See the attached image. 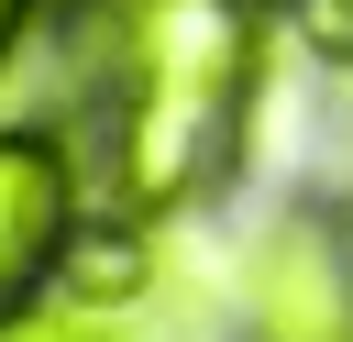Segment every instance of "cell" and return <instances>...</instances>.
<instances>
[{
    "instance_id": "6",
    "label": "cell",
    "mask_w": 353,
    "mask_h": 342,
    "mask_svg": "<svg viewBox=\"0 0 353 342\" xmlns=\"http://www.w3.org/2000/svg\"><path fill=\"white\" fill-rule=\"evenodd\" d=\"M287 33H298L320 66H353V0H287Z\"/></svg>"
},
{
    "instance_id": "2",
    "label": "cell",
    "mask_w": 353,
    "mask_h": 342,
    "mask_svg": "<svg viewBox=\"0 0 353 342\" xmlns=\"http://www.w3.org/2000/svg\"><path fill=\"white\" fill-rule=\"evenodd\" d=\"M254 342H353V232L331 210H287L243 254Z\"/></svg>"
},
{
    "instance_id": "3",
    "label": "cell",
    "mask_w": 353,
    "mask_h": 342,
    "mask_svg": "<svg viewBox=\"0 0 353 342\" xmlns=\"http://www.w3.org/2000/svg\"><path fill=\"white\" fill-rule=\"evenodd\" d=\"M77 221H88V199H77L66 132L55 121H0V320L44 309Z\"/></svg>"
},
{
    "instance_id": "5",
    "label": "cell",
    "mask_w": 353,
    "mask_h": 342,
    "mask_svg": "<svg viewBox=\"0 0 353 342\" xmlns=\"http://www.w3.org/2000/svg\"><path fill=\"white\" fill-rule=\"evenodd\" d=\"M0 342H132V320H88V309H22V320H0Z\"/></svg>"
},
{
    "instance_id": "1",
    "label": "cell",
    "mask_w": 353,
    "mask_h": 342,
    "mask_svg": "<svg viewBox=\"0 0 353 342\" xmlns=\"http://www.w3.org/2000/svg\"><path fill=\"white\" fill-rule=\"evenodd\" d=\"M265 11L243 0H121L110 22V210H199L254 132Z\"/></svg>"
},
{
    "instance_id": "7",
    "label": "cell",
    "mask_w": 353,
    "mask_h": 342,
    "mask_svg": "<svg viewBox=\"0 0 353 342\" xmlns=\"http://www.w3.org/2000/svg\"><path fill=\"white\" fill-rule=\"evenodd\" d=\"M33 22H44V0H0V77H11V55L33 44Z\"/></svg>"
},
{
    "instance_id": "4",
    "label": "cell",
    "mask_w": 353,
    "mask_h": 342,
    "mask_svg": "<svg viewBox=\"0 0 353 342\" xmlns=\"http://www.w3.org/2000/svg\"><path fill=\"white\" fill-rule=\"evenodd\" d=\"M44 298L55 309H88V320H132L154 298V221H132V210L77 221V243H66V265H55Z\"/></svg>"
},
{
    "instance_id": "8",
    "label": "cell",
    "mask_w": 353,
    "mask_h": 342,
    "mask_svg": "<svg viewBox=\"0 0 353 342\" xmlns=\"http://www.w3.org/2000/svg\"><path fill=\"white\" fill-rule=\"evenodd\" d=\"M243 11H276V0H243Z\"/></svg>"
}]
</instances>
